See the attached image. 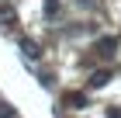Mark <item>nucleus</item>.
Returning a JSON list of instances; mask_svg holds the SVG:
<instances>
[{"label": "nucleus", "mask_w": 121, "mask_h": 118, "mask_svg": "<svg viewBox=\"0 0 121 118\" xmlns=\"http://www.w3.org/2000/svg\"><path fill=\"white\" fill-rule=\"evenodd\" d=\"M107 80H111V73H107V70H97V73L90 76V83H93V87H104Z\"/></svg>", "instance_id": "obj_4"}, {"label": "nucleus", "mask_w": 121, "mask_h": 118, "mask_svg": "<svg viewBox=\"0 0 121 118\" xmlns=\"http://www.w3.org/2000/svg\"><path fill=\"white\" fill-rule=\"evenodd\" d=\"M21 52L28 56V59H38V56H42V52H38V45H35V42H28V38L21 42Z\"/></svg>", "instance_id": "obj_3"}, {"label": "nucleus", "mask_w": 121, "mask_h": 118, "mask_svg": "<svg viewBox=\"0 0 121 118\" xmlns=\"http://www.w3.org/2000/svg\"><path fill=\"white\" fill-rule=\"evenodd\" d=\"M66 104H69V108H86V97H83V94H66Z\"/></svg>", "instance_id": "obj_2"}, {"label": "nucleus", "mask_w": 121, "mask_h": 118, "mask_svg": "<svg viewBox=\"0 0 121 118\" xmlns=\"http://www.w3.org/2000/svg\"><path fill=\"white\" fill-rule=\"evenodd\" d=\"M14 111H10V104H0V118H10Z\"/></svg>", "instance_id": "obj_6"}, {"label": "nucleus", "mask_w": 121, "mask_h": 118, "mask_svg": "<svg viewBox=\"0 0 121 118\" xmlns=\"http://www.w3.org/2000/svg\"><path fill=\"white\" fill-rule=\"evenodd\" d=\"M42 10H45V18H56V14H59V0H45Z\"/></svg>", "instance_id": "obj_5"}, {"label": "nucleus", "mask_w": 121, "mask_h": 118, "mask_svg": "<svg viewBox=\"0 0 121 118\" xmlns=\"http://www.w3.org/2000/svg\"><path fill=\"white\" fill-rule=\"evenodd\" d=\"M107 115H111V118H121V108H111Z\"/></svg>", "instance_id": "obj_7"}, {"label": "nucleus", "mask_w": 121, "mask_h": 118, "mask_svg": "<svg viewBox=\"0 0 121 118\" xmlns=\"http://www.w3.org/2000/svg\"><path fill=\"white\" fill-rule=\"evenodd\" d=\"M93 49H97V56L107 59V56H114V49H118V38H111V35H107V38H97V45H93Z\"/></svg>", "instance_id": "obj_1"}]
</instances>
